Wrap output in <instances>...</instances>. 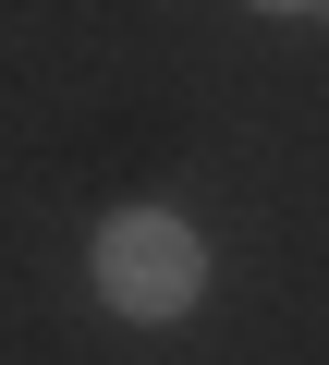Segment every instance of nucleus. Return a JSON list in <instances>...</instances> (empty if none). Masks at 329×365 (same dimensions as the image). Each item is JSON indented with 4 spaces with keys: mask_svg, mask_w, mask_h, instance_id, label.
<instances>
[{
    "mask_svg": "<svg viewBox=\"0 0 329 365\" xmlns=\"http://www.w3.org/2000/svg\"><path fill=\"white\" fill-rule=\"evenodd\" d=\"M196 280H208V256H196V232H183L171 207H122V220L98 232V292H110L122 317H183Z\"/></svg>",
    "mask_w": 329,
    "mask_h": 365,
    "instance_id": "obj_1",
    "label": "nucleus"
},
{
    "mask_svg": "<svg viewBox=\"0 0 329 365\" xmlns=\"http://www.w3.org/2000/svg\"><path fill=\"white\" fill-rule=\"evenodd\" d=\"M256 13H317V0H256Z\"/></svg>",
    "mask_w": 329,
    "mask_h": 365,
    "instance_id": "obj_2",
    "label": "nucleus"
},
{
    "mask_svg": "<svg viewBox=\"0 0 329 365\" xmlns=\"http://www.w3.org/2000/svg\"><path fill=\"white\" fill-rule=\"evenodd\" d=\"M317 13H329V0H317Z\"/></svg>",
    "mask_w": 329,
    "mask_h": 365,
    "instance_id": "obj_3",
    "label": "nucleus"
}]
</instances>
